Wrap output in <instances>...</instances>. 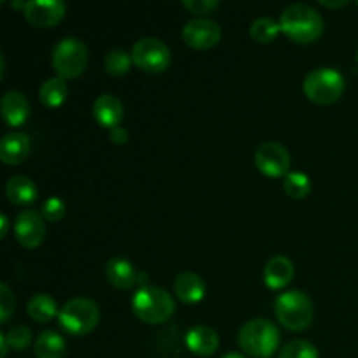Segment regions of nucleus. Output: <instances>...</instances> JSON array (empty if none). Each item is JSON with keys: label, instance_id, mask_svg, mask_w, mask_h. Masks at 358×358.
<instances>
[{"label": "nucleus", "instance_id": "nucleus-9", "mask_svg": "<svg viewBox=\"0 0 358 358\" xmlns=\"http://www.w3.org/2000/svg\"><path fill=\"white\" fill-rule=\"evenodd\" d=\"M255 164L266 177H285L290 173V154L282 143L264 142L255 150Z\"/></svg>", "mask_w": 358, "mask_h": 358}, {"label": "nucleus", "instance_id": "nucleus-6", "mask_svg": "<svg viewBox=\"0 0 358 358\" xmlns=\"http://www.w3.org/2000/svg\"><path fill=\"white\" fill-rule=\"evenodd\" d=\"M345 77L341 72L329 66H320L315 69L304 77L303 91L313 103L318 105H331L341 98L345 93Z\"/></svg>", "mask_w": 358, "mask_h": 358}, {"label": "nucleus", "instance_id": "nucleus-23", "mask_svg": "<svg viewBox=\"0 0 358 358\" xmlns=\"http://www.w3.org/2000/svg\"><path fill=\"white\" fill-rule=\"evenodd\" d=\"M66 96H69V86H66L65 79H62V77H51L45 83H42L41 90H38V100L49 108H56L63 105Z\"/></svg>", "mask_w": 358, "mask_h": 358}, {"label": "nucleus", "instance_id": "nucleus-24", "mask_svg": "<svg viewBox=\"0 0 358 358\" xmlns=\"http://www.w3.org/2000/svg\"><path fill=\"white\" fill-rule=\"evenodd\" d=\"M133 58L129 52L122 51V49H112L105 55L103 58V66L107 70L108 76L114 77H122L129 72L131 69Z\"/></svg>", "mask_w": 358, "mask_h": 358}, {"label": "nucleus", "instance_id": "nucleus-2", "mask_svg": "<svg viewBox=\"0 0 358 358\" xmlns=\"http://www.w3.org/2000/svg\"><path fill=\"white\" fill-rule=\"evenodd\" d=\"M238 346L250 357L269 358L280 346L278 327L266 318H252L241 325Z\"/></svg>", "mask_w": 358, "mask_h": 358}, {"label": "nucleus", "instance_id": "nucleus-37", "mask_svg": "<svg viewBox=\"0 0 358 358\" xmlns=\"http://www.w3.org/2000/svg\"><path fill=\"white\" fill-rule=\"evenodd\" d=\"M357 6H358V2H357Z\"/></svg>", "mask_w": 358, "mask_h": 358}, {"label": "nucleus", "instance_id": "nucleus-29", "mask_svg": "<svg viewBox=\"0 0 358 358\" xmlns=\"http://www.w3.org/2000/svg\"><path fill=\"white\" fill-rule=\"evenodd\" d=\"M65 210L66 206L65 203H63V199L58 198V196H51V198H48L42 203L41 213L45 220H49V222H58V220L65 215Z\"/></svg>", "mask_w": 358, "mask_h": 358}, {"label": "nucleus", "instance_id": "nucleus-13", "mask_svg": "<svg viewBox=\"0 0 358 358\" xmlns=\"http://www.w3.org/2000/svg\"><path fill=\"white\" fill-rule=\"evenodd\" d=\"M94 121L107 129H114L121 126L124 117V107L122 101L114 94H100L93 103Z\"/></svg>", "mask_w": 358, "mask_h": 358}, {"label": "nucleus", "instance_id": "nucleus-14", "mask_svg": "<svg viewBox=\"0 0 358 358\" xmlns=\"http://www.w3.org/2000/svg\"><path fill=\"white\" fill-rule=\"evenodd\" d=\"M2 119L13 128L23 126L30 115V101L20 91H7L0 100Z\"/></svg>", "mask_w": 358, "mask_h": 358}, {"label": "nucleus", "instance_id": "nucleus-17", "mask_svg": "<svg viewBox=\"0 0 358 358\" xmlns=\"http://www.w3.org/2000/svg\"><path fill=\"white\" fill-rule=\"evenodd\" d=\"M30 154V136L14 131L0 140V161L6 164H20Z\"/></svg>", "mask_w": 358, "mask_h": 358}, {"label": "nucleus", "instance_id": "nucleus-1", "mask_svg": "<svg viewBox=\"0 0 358 358\" xmlns=\"http://www.w3.org/2000/svg\"><path fill=\"white\" fill-rule=\"evenodd\" d=\"M280 27L297 44L315 42L324 31V20L315 7L308 3H290L280 14Z\"/></svg>", "mask_w": 358, "mask_h": 358}, {"label": "nucleus", "instance_id": "nucleus-3", "mask_svg": "<svg viewBox=\"0 0 358 358\" xmlns=\"http://www.w3.org/2000/svg\"><path fill=\"white\" fill-rule=\"evenodd\" d=\"M133 313L149 325L164 324L175 313V301L164 289L156 285L142 287L131 299Z\"/></svg>", "mask_w": 358, "mask_h": 358}, {"label": "nucleus", "instance_id": "nucleus-11", "mask_svg": "<svg viewBox=\"0 0 358 358\" xmlns=\"http://www.w3.org/2000/svg\"><path fill=\"white\" fill-rule=\"evenodd\" d=\"M14 234L21 247L37 248L45 238V224L42 213L35 210H21L14 220Z\"/></svg>", "mask_w": 358, "mask_h": 358}, {"label": "nucleus", "instance_id": "nucleus-26", "mask_svg": "<svg viewBox=\"0 0 358 358\" xmlns=\"http://www.w3.org/2000/svg\"><path fill=\"white\" fill-rule=\"evenodd\" d=\"M283 189L290 198L303 199L311 192V180L303 171H290L283 178Z\"/></svg>", "mask_w": 358, "mask_h": 358}, {"label": "nucleus", "instance_id": "nucleus-4", "mask_svg": "<svg viewBox=\"0 0 358 358\" xmlns=\"http://www.w3.org/2000/svg\"><path fill=\"white\" fill-rule=\"evenodd\" d=\"M275 313L280 324L294 332L308 329L313 322V303L301 290H289L275 299Z\"/></svg>", "mask_w": 358, "mask_h": 358}, {"label": "nucleus", "instance_id": "nucleus-20", "mask_svg": "<svg viewBox=\"0 0 358 358\" xmlns=\"http://www.w3.org/2000/svg\"><path fill=\"white\" fill-rule=\"evenodd\" d=\"M6 194L13 205L27 206L37 201L38 189L31 178L24 177V175H16V177H10L7 180Z\"/></svg>", "mask_w": 358, "mask_h": 358}, {"label": "nucleus", "instance_id": "nucleus-31", "mask_svg": "<svg viewBox=\"0 0 358 358\" xmlns=\"http://www.w3.org/2000/svg\"><path fill=\"white\" fill-rule=\"evenodd\" d=\"M182 6L192 14H210L220 6L219 0H184Z\"/></svg>", "mask_w": 358, "mask_h": 358}, {"label": "nucleus", "instance_id": "nucleus-33", "mask_svg": "<svg viewBox=\"0 0 358 358\" xmlns=\"http://www.w3.org/2000/svg\"><path fill=\"white\" fill-rule=\"evenodd\" d=\"M9 343H7V338H6V332H2L0 334V358H6L7 357V352H9Z\"/></svg>", "mask_w": 358, "mask_h": 358}, {"label": "nucleus", "instance_id": "nucleus-27", "mask_svg": "<svg viewBox=\"0 0 358 358\" xmlns=\"http://www.w3.org/2000/svg\"><path fill=\"white\" fill-rule=\"evenodd\" d=\"M280 358H320V353H318L317 346L311 343L296 339L280 350Z\"/></svg>", "mask_w": 358, "mask_h": 358}, {"label": "nucleus", "instance_id": "nucleus-21", "mask_svg": "<svg viewBox=\"0 0 358 358\" xmlns=\"http://www.w3.org/2000/svg\"><path fill=\"white\" fill-rule=\"evenodd\" d=\"M34 352L37 358H65L66 343L58 332L48 329L38 334Z\"/></svg>", "mask_w": 358, "mask_h": 358}, {"label": "nucleus", "instance_id": "nucleus-16", "mask_svg": "<svg viewBox=\"0 0 358 358\" xmlns=\"http://www.w3.org/2000/svg\"><path fill=\"white\" fill-rule=\"evenodd\" d=\"M296 275V268H294V262L289 257H283V255H276L271 261L266 264L264 268V283L271 290H280L285 289L290 282L294 280Z\"/></svg>", "mask_w": 358, "mask_h": 358}, {"label": "nucleus", "instance_id": "nucleus-15", "mask_svg": "<svg viewBox=\"0 0 358 358\" xmlns=\"http://www.w3.org/2000/svg\"><path fill=\"white\" fill-rule=\"evenodd\" d=\"M185 346L198 357H210L219 348V336L208 325H196L185 334Z\"/></svg>", "mask_w": 358, "mask_h": 358}, {"label": "nucleus", "instance_id": "nucleus-34", "mask_svg": "<svg viewBox=\"0 0 358 358\" xmlns=\"http://www.w3.org/2000/svg\"><path fill=\"white\" fill-rule=\"evenodd\" d=\"M7 231H9V219H7L6 213H2V215H0V236L6 238Z\"/></svg>", "mask_w": 358, "mask_h": 358}, {"label": "nucleus", "instance_id": "nucleus-35", "mask_svg": "<svg viewBox=\"0 0 358 358\" xmlns=\"http://www.w3.org/2000/svg\"><path fill=\"white\" fill-rule=\"evenodd\" d=\"M320 3L322 6H325V7H343V6H346V0H339V2H329V0H320Z\"/></svg>", "mask_w": 358, "mask_h": 358}, {"label": "nucleus", "instance_id": "nucleus-30", "mask_svg": "<svg viewBox=\"0 0 358 358\" xmlns=\"http://www.w3.org/2000/svg\"><path fill=\"white\" fill-rule=\"evenodd\" d=\"M14 308H16V301H14L13 292L7 283H0V322L2 324L9 322L10 315L14 313Z\"/></svg>", "mask_w": 358, "mask_h": 358}, {"label": "nucleus", "instance_id": "nucleus-12", "mask_svg": "<svg viewBox=\"0 0 358 358\" xmlns=\"http://www.w3.org/2000/svg\"><path fill=\"white\" fill-rule=\"evenodd\" d=\"M66 13V6L62 0H31L24 6V20L37 28H49L58 24Z\"/></svg>", "mask_w": 358, "mask_h": 358}, {"label": "nucleus", "instance_id": "nucleus-22", "mask_svg": "<svg viewBox=\"0 0 358 358\" xmlns=\"http://www.w3.org/2000/svg\"><path fill=\"white\" fill-rule=\"evenodd\" d=\"M27 313L37 324H48L52 318L58 317L59 310L56 301L49 294H35L28 301Z\"/></svg>", "mask_w": 358, "mask_h": 358}, {"label": "nucleus", "instance_id": "nucleus-5", "mask_svg": "<svg viewBox=\"0 0 358 358\" xmlns=\"http://www.w3.org/2000/svg\"><path fill=\"white\" fill-rule=\"evenodd\" d=\"M59 327L70 336H87L96 329L100 322V310L94 301L86 297H76L59 308Z\"/></svg>", "mask_w": 358, "mask_h": 358}, {"label": "nucleus", "instance_id": "nucleus-32", "mask_svg": "<svg viewBox=\"0 0 358 358\" xmlns=\"http://www.w3.org/2000/svg\"><path fill=\"white\" fill-rule=\"evenodd\" d=\"M110 142L115 143V145H122V143L128 142V131L122 126H117V128L110 129Z\"/></svg>", "mask_w": 358, "mask_h": 358}, {"label": "nucleus", "instance_id": "nucleus-28", "mask_svg": "<svg viewBox=\"0 0 358 358\" xmlns=\"http://www.w3.org/2000/svg\"><path fill=\"white\" fill-rule=\"evenodd\" d=\"M6 338L10 348L23 352L31 343V331L27 325H14V327L9 329V332H6Z\"/></svg>", "mask_w": 358, "mask_h": 358}, {"label": "nucleus", "instance_id": "nucleus-7", "mask_svg": "<svg viewBox=\"0 0 358 358\" xmlns=\"http://www.w3.org/2000/svg\"><path fill=\"white\" fill-rule=\"evenodd\" d=\"M87 66V48L76 37H65L52 49V69L62 79H76Z\"/></svg>", "mask_w": 358, "mask_h": 358}, {"label": "nucleus", "instance_id": "nucleus-18", "mask_svg": "<svg viewBox=\"0 0 358 358\" xmlns=\"http://www.w3.org/2000/svg\"><path fill=\"white\" fill-rule=\"evenodd\" d=\"M173 290L182 303L196 304L205 297L206 283L205 280H203L199 275H196V273L185 271V273H180V275L175 278Z\"/></svg>", "mask_w": 358, "mask_h": 358}, {"label": "nucleus", "instance_id": "nucleus-25", "mask_svg": "<svg viewBox=\"0 0 358 358\" xmlns=\"http://www.w3.org/2000/svg\"><path fill=\"white\" fill-rule=\"evenodd\" d=\"M280 31H282V27H280L278 21H275L269 16L257 17V20L250 24V37L254 38L255 42H259V44H268V42H271Z\"/></svg>", "mask_w": 358, "mask_h": 358}, {"label": "nucleus", "instance_id": "nucleus-10", "mask_svg": "<svg viewBox=\"0 0 358 358\" xmlns=\"http://www.w3.org/2000/svg\"><path fill=\"white\" fill-rule=\"evenodd\" d=\"M182 38L192 49L215 48L222 38V28L210 17H194L184 24Z\"/></svg>", "mask_w": 358, "mask_h": 358}, {"label": "nucleus", "instance_id": "nucleus-8", "mask_svg": "<svg viewBox=\"0 0 358 358\" xmlns=\"http://www.w3.org/2000/svg\"><path fill=\"white\" fill-rule=\"evenodd\" d=\"M133 63L147 73H161L168 70L171 55L168 45L156 37H143L131 49Z\"/></svg>", "mask_w": 358, "mask_h": 358}, {"label": "nucleus", "instance_id": "nucleus-19", "mask_svg": "<svg viewBox=\"0 0 358 358\" xmlns=\"http://www.w3.org/2000/svg\"><path fill=\"white\" fill-rule=\"evenodd\" d=\"M105 275H107L110 285L121 290L131 289L133 285H136V280H138V273L133 268L131 262L122 257L108 259L107 266H105Z\"/></svg>", "mask_w": 358, "mask_h": 358}, {"label": "nucleus", "instance_id": "nucleus-36", "mask_svg": "<svg viewBox=\"0 0 358 358\" xmlns=\"http://www.w3.org/2000/svg\"><path fill=\"white\" fill-rule=\"evenodd\" d=\"M222 358H247V357L241 355V353H238V352H231V353H226Z\"/></svg>", "mask_w": 358, "mask_h": 358}]
</instances>
